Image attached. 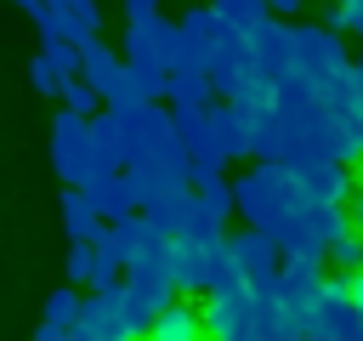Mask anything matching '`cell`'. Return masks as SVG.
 I'll return each mask as SVG.
<instances>
[{"label": "cell", "mask_w": 363, "mask_h": 341, "mask_svg": "<svg viewBox=\"0 0 363 341\" xmlns=\"http://www.w3.org/2000/svg\"><path fill=\"white\" fill-rule=\"evenodd\" d=\"M306 341H363V307L352 296V273L346 278H323V290L295 313Z\"/></svg>", "instance_id": "cell-1"}, {"label": "cell", "mask_w": 363, "mask_h": 341, "mask_svg": "<svg viewBox=\"0 0 363 341\" xmlns=\"http://www.w3.org/2000/svg\"><path fill=\"white\" fill-rule=\"evenodd\" d=\"M51 165L68 188H91L96 182V142H91V114L62 108L51 125Z\"/></svg>", "instance_id": "cell-2"}, {"label": "cell", "mask_w": 363, "mask_h": 341, "mask_svg": "<svg viewBox=\"0 0 363 341\" xmlns=\"http://www.w3.org/2000/svg\"><path fill=\"white\" fill-rule=\"evenodd\" d=\"M170 301H176V278H170L164 267H125V296H119V307H125V318H130L136 335H147L153 318H159Z\"/></svg>", "instance_id": "cell-3"}, {"label": "cell", "mask_w": 363, "mask_h": 341, "mask_svg": "<svg viewBox=\"0 0 363 341\" xmlns=\"http://www.w3.org/2000/svg\"><path fill=\"white\" fill-rule=\"evenodd\" d=\"M295 68H301V74H312L318 85L346 80V74H352V63H346L340 28H312V23H301V28H295Z\"/></svg>", "instance_id": "cell-4"}, {"label": "cell", "mask_w": 363, "mask_h": 341, "mask_svg": "<svg viewBox=\"0 0 363 341\" xmlns=\"http://www.w3.org/2000/svg\"><path fill=\"white\" fill-rule=\"evenodd\" d=\"M193 153H204V159H216V165L255 153V136H250V119L238 114V102H210V125H204V136L193 142Z\"/></svg>", "instance_id": "cell-5"}, {"label": "cell", "mask_w": 363, "mask_h": 341, "mask_svg": "<svg viewBox=\"0 0 363 341\" xmlns=\"http://www.w3.org/2000/svg\"><path fill=\"white\" fill-rule=\"evenodd\" d=\"M255 45H250V28H221L216 51H210V80L221 97H238L250 80H255Z\"/></svg>", "instance_id": "cell-6"}, {"label": "cell", "mask_w": 363, "mask_h": 341, "mask_svg": "<svg viewBox=\"0 0 363 341\" xmlns=\"http://www.w3.org/2000/svg\"><path fill=\"white\" fill-rule=\"evenodd\" d=\"M204 324H210V341H255V290L210 296Z\"/></svg>", "instance_id": "cell-7"}, {"label": "cell", "mask_w": 363, "mask_h": 341, "mask_svg": "<svg viewBox=\"0 0 363 341\" xmlns=\"http://www.w3.org/2000/svg\"><path fill=\"white\" fill-rule=\"evenodd\" d=\"M250 45H255V68H261V80H284V74H295V28L289 23H261V28H250Z\"/></svg>", "instance_id": "cell-8"}, {"label": "cell", "mask_w": 363, "mask_h": 341, "mask_svg": "<svg viewBox=\"0 0 363 341\" xmlns=\"http://www.w3.org/2000/svg\"><path fill=\"white\" fill-rule=\"evenodd\" d=\"M295 176H301V193H306L312 210H318V205H340L346 188H352L346 159H295Z\"/></svg>", "instance_id": "cell-9"}, {"label": "cell", "mask_w": 363, "mask_h": 341, "mask_svg": "<svg viewBox=\"0 0 363 341\" xmlns=\"http://www.w3.org/2000/svg\"><path fill=\"white\" fill-rule=\"evenodd\" d=\"M204 290H210V296H238V290H250V273H244V261H238L233 239H210V261H204Z\"/></svg>", "instance_id": "cell-10"}, {"label": "cell", "mask_w": 363, "mask_h": 341, "mask_svg": "<svg viewBox=\"0 0 363 341\" xmlns=\"http://www.w3.org/2000/svg\"><path fill=\"white\" fill-rule=\"evenodd\" d=\"M102 227H108V216L96 210V199L85 193V188H62V233L68 239H102Z\"/></svg>", "instance_id": "cell-11"}, {"label": "cell", "mask_w": 363, "mask_h": 341, "mask_svg": "<svg viewBox=\"0 0 363 341\" xmlns=\"http://www.w3.org/2000/svg\"><path fill=\"white\" fill-rule=\"evenodd\" d=\"M210 335V324H204V313H193L187 301H170L159 318H153V330H147V341H204Z\"/></svg>", "instance_id": "cell-12"}, {"label": "cell", "mask_w": 363, "mask_h": 341, "mask_svg": "<svg viewBox=\"0 0 363 341\" xmlns=\"http://www.w3.org/2000/svg\"><path fill=\"white\" fill-rule=\"evenodd\" d=\"M91 199H96V210L108 216V222H119V216H130L142 199H136V188H130V176L125 170H108V176H96L91 188H85Z\"/></svg>", "instance_id": "cell-13"}, {"label": "cell", "mask_w": 363, "mask_h": 341, "mask_svg": "<svg viewBox=\"0 0 363 341\" xmlns=\"http://www.w3.org/2000/svg\"><path fill=\"white\" fill-rule=\"evenodd\" d=\"M204 261H210V244L204 239H176V250H170L176 290H204Z\"/></svg>", "instance_id": "cell-14"}, {"label": "cell", "mask_w": 363, "mask_h": 341, "mask_svg": "<svg viewBox=\"0 0 363 341\" xmlns=\"http://www.w3.org/2000/svg\"><path fill=\"white\" fill-rule=\"evenodd\" d=\"M79 74H85V80L102 91V102H108V91L125 80V57H113L102 40H85V68H79Z\"/></svg>", "instance_id": "cell-15"}, {"label": "cell", "mask_w": 363, "mask_h": 341, "mask_svg": "<svg viewBox=\"0 0 363 341\" xmlns=\"http://www.w3.org/2000/svg\"><path fill=\"white\" fill-rule=\"evenodd\" d=\"M164 97L170 102H216L221 91H216V80L204 68H170V91Z\"/></svg>", "instance_id": "cell-16"}, {"label": "cell", "mask_w": 363, "mask_h": 341, "mask_svg": "<svg viewBox=\"0 0 363 341\" xmlns=\"http://www.w3.org/2000/svg\"><path fill=\"white\" fill-rule=\"evenodd\" d=\"M96 28H102V6L96 0H62V40H96Z\"/></svg>", "instance_id": "cell-17"}, {"label": "cell", "mask_w": 363, "mask_h": 341, "mask_svg": "<svg viewBox=\"0 0 363 341\" xmlns=\"http://www.w3.org/2000/svg\"><path fill=\"white\" fill-rule=\"evenodd\" d=\"M216 11H221V23L227 28H261L267 17H278L272 11V0H210Z\"/></svg>", "instance_id": "cell-18"}, {"label": "cell", "mask_w": 363, "mask_h": 341, "mask_svg": "<svg viewBox=\"0 0 363 341\" xmlns=\"http://www.w3.org/2000/svg\"><path fill=\"white\" fill-rule=\"evenodd\" d=\"M68 284H91L96 278V244L91 239H68Z\"/></svg>", "instance_id": "cell-19"}, {"label": "cell", "mask_w": 363, "mask_h": 341, "mask_svg": "<svg viewBox=\"0 0 363 341\" xmlns=\"http://www.w3.org/2000/svg\"><path fill=\"white\" fill-rule=\"evenodd\" d=\"M79 307H85V296H79L74 284H62V290H51V296H45V318H51V324H62V330L79 318Z\"/></svg>", "instance_id": "cell-20"}, {"label": "cell", "mask_w": 363, "mask_h": 341, "mask_svg": "<svg viewBox=\"0 0 363 341\" xmlns=\"http://www.w3.org/2000/svg\"><path fill=\"white\" fill-rule=\"evenodd\" d=\"M96 102H102V91L85 80V74H68L62 80V108H79V114H96Z\"/></svg>", "instance_id": "cell-21"}, {"label": "cell", "mask_w": 363, "mask_h": 341, "mask_svg": "<svg viewBox=\"0 0 363 341\" xmlns=\"http://www.w3.org/2000/svg\"><path fill=\"white\" fill-rule=\"evenodd\" d=\"M11 6H23L40 34H62V0H11Z\"/></svg>", "instance_id": "cell-22"}, {"label": "cell", "mask_w": 363, "mask_h": 341, "mask_svg": "<svg viewBox=\"0 0 363 341\" xmlns=\"http://www.w3.org/2000/svg\"><path fill=\"white\" fill-rule=\"evenodd\" d=\"M329 261H335L340 273H357V267H363V239H357V233L335 239V244H329Z\"/></svg>", "instance_id": "cell-23"}, {"label": "cell", "mask_w": 363, "mask_h": 341, "mask_svg": "<svg viewBox=\"0 0 363 341\" xmlns=\"http://www.w3.org/2000/svg\"><path fill=\"white\" fill-rule=\"evenodd\" d=\"M329 28H352V34H363V0H340V6L329 11Z\"/></svg>", "instance_id": "cell-24"}, {"label": "cell", "mask_w": 363, "mask_h": 341, "mask_svg": "<svg viewBox=\"0 0 363 341\" xmlns=\"http://www.w3.org/2000/svg\"><path fill=\"white\" fill-rule=\"evenodd\" d=\"M159 17V0H125V23H147Z\"/></svg>", "instance_id": "cell-25"}, {"label": "cell", "mask_w": 363, "mask_h": 341, "mask_svg": "<svg viewBox=\"0 0 363 341\" xmlns=\"http://www.w3.org/2000/svg\"><path fill=\"white\" fill-rule=\"evenodd\" d=\"M34 341H68V330H62V324H51V318H45V324H40V330H34Z\"/></svg>", "instance_id": "cell-26"}, {"label": "cell", "mask_w": 363, "mask_h": 341, "mask_svg": "<svg viewBox=\"0 0 363 341\" xmlns=\"http://www.w3.org/2000/svg\"><path fill=\"white\" fill-rule=\"evenodd\" d=\"M272 11H278V17H289V11H301V0H272Z\"/></svg>", "instance_id": "cell-27"}, {"label": "cell", "mask_w": 363, "mask_h": 341, "mask_svg": "<svg viewBox=\"0 0 363 341\" xmlns=\"http://www.w3.org/2000/svg\"><path fill=\"white\" fill-rule=\"evenodd\" d=\"M352 227H357V233H363V193H357V199H352Z\"/></svg>", "instance_id": "cell-28"}]
</instances>
